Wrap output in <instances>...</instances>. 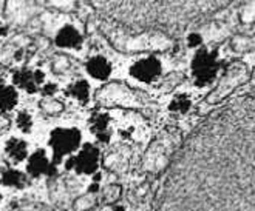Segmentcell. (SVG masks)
Instances as JSON below:
<instances>
[{
  "instance_id": "6da1fadb",
  "label": "cell",
  "mask_w": 255,
  "mask_h": 211,
  "mask_svg": "<svg viewBox=\"0 0 255 211\" xmlns=\"http://www.w3.org/2000/svg\"><path fill=\"white\" fill-rule=\"evenodd\" d=\"M155 211H255V94L212 113L189 136Z\"/></svg>"
},
{
  "instance_id": "7a4b0ae2",
  "label": "cell",
  "mask_w": 255,
  "mask_h": 211,
  "mask_svg": "<svg viewBox=\"0 0 255 211\" xmlns=\"http://www.w3.org/2000/svg\"><path fill=\"white\" fill-rule=\"evenodd\" d=\"M102 20L136 33L197 22L232 0H85Z\"/></svg>"
},
{
  "instance_id": "3957f363",
  "label": "cell",
  "mask_w": 255,
  "mask_h": 211,
  "mask_svg": "<svg viewBox=\"0 0 255 211\" xmlns=\"http://www.w3.org/2000/svg\"><path fill=\"white\" fill-rule=\"evenodd\" d=\"M82 134L78 128H56L50 134V146L53 151V162L59 163L62 159L79 148Z\"/></svg>"
},
{
  "instance_id": "277c9868",
  "label": "cell",
  "mask_w": 255,
  "mask_h": 211,
  "mask_svg": "<svg viewBox=\"0 0 255 211\" xmlns=\"http://www.w3.org/2000/svg\"><path fill=\"white\" fill-rule=\"evenodd\" d=\"M101 153L93 143H85L81 151L67 162V170H74L78 174H95L99 168Z\"/></svg>"
},
{
  "instance_id": "5b68a950",
  "label": "cell",
  "mask_w": 255,
  "mask_h": 211,
  "mask_svg": "<svg viewBox=\"0 0 255 211\" xmlns=\"http://www.w3.org/2000/svg\"><path fill=\"white\" fill-rule=\"evenodd\" d=\"M217 72H218V62L214 54L203 50L195 56L192 62V76L198 85L211 83L217 77Z\"/></svg>"
},
{
  "instance_id": "8992f818",
  "label": "cell",
  "mask_w": 255,
  "mask_h": 211,
  "mask_svg": "<svg viewBox=\"0 0 255 211\" xmlns=\"http://www.w3.org/2000/svg\"><path fill=\"white\" fill-rule=\"evenodd\" d=\"M133 96L128 91V88L119 83H109L104 88H101L96 93V100L98 103L104 105V107H115V105H131L133 103Z\"/></svg>"
},
{
  "instance_id": "52a82bcc",
  "label": "cell",
  "mask_w": 255,
  "mask_h": 211,
  "mask_svg": "<svg viewBox=\"0 0 255 211\" xmlns=\"http://www.w3.org/2000/svg\"><path fill=\"white\" fill-rule=\"evenodd\" d=\"M162 65L156 57H142L130 67V76L144 83H152L159 79Z\"/></svg>"
},
{
  "instance_id": "ba28073f",
  "label": "cell",
  "mask_w": 255,
  "mask_h": 211,
  "mask_svg": "<svg viewBox=\"0 0 255 211\" xmlns=\"http://www.w3.org/2000/svg\"><path fill=\"white\" fill-rule=\"evenodd\" d=\"M43 72L42 71H31V70H26V68H22L19 71L14 72L12 76V80L17 86L23 88L26 93L29 94H34L37 89H39V85L43 83Z\"/></svg>"
},
{
  "instance_id": "9c48e42d",
  "label": "cell",
  "mask_w": 255,
  "mask_h": 211,
  "mask_svg": "<svg viewBox=\"0 0 255 211\" xmlns=\"http://www.w3.org/2000/svg\"><path fill=\"white\" fill-rule=\"evenodd\" d=\"M51 168V162L48 159V154L45 149H37L31 156L28 157L26 171L31 177H39L42 174H48Z\"/></svg>"
},
{
  "instance_id": "30bf717a",
  "label": "cell",
  "mask_w": 255,
  "mask_h": 211,
  "mask_svg": "<svg viewBox=\"0 0 255 211\" xmlns=\"http://www.w3.org/2000/svg\"><path fill=\"white\" fill-rule=\"evenodd\" d=\"M54 43L59 48H81L82 36L74 26L65 25L57 31L54 37Z\"/></svg>"
},
{
  "instance_id": "8fae6325",
  "label": "cell",
  "mask_w": 255,
  "mask_h": 211,
  "mask_svg": "<svg viewBox=\"0 0 255 211\" xmlns=\"http://www.w3.org/2000/svg\"><path fill=\"white\" fill-rule=\"evenodd\" d=\"M87 72L96 80H107L112 74V64L106 57L102 56H95L87 62L85 65Z\"/></svg>"
},
{
  "instance_id": "7c38bea8",
  "label": "cell",
  "mask_w": 255,
  "mask_h": 211,
  "mask_svg": "<svg viewBox=\"0 0 255 211\" xmlns=\"http://www.w3.org/2000/svg\"><path fill=\"white\" fill-rule=\"evenodd\" d=\"M5 154L12 163H20L28 157V145L22 139L12 138L5 145Z\"/></svg>"
},
{
  "instance_id": "4fadbf2b",
  "label": "cell",
  "mask_w": 255,
  "mask_h": 211,
  "mask_svg": "<svg viewBox=\"0 0 255 211\" xmlns=\"http://www.w3.org/2000/svg\"><path fill=\"white\" fill-rule=\"evenodd\" d=\"M109 122H110V117L107 114H102V113L92 116V120H90V128H92V131L102 142H109V138H110Z\"/></svg>"
},
{
  "instance_id": "5bb4252c",
  "label": "cell",
  "mask_w": 255,
  "mask_h": 211,
  "mask_svg": "<svg viewBox=\"0 0 255 211\" xmlns=\"http://www.w3.org/2000/svg\"><path fill=\"white\" fill-rule=\"evenodd\" d=\"M19 102V94L12 86L2 85L0 86V111L8 113L11 111Z\"/></svg>"
},
{
  "instance_id": "9a60e30c",
  "label": "cell",
  "mask_w": 255,
  "mask_h": 211,
  "mask_svg": "<svg viewBox=\"0 0 255 211\" xmlns=\"http://www.w3.org/2000/svg\"><path fill=\"white\" fill-rule=\"evenodd\" d=\"M2 184L5 187H9V188H25L26 187V176L19 171V170H5L3 174H2Z\"/></svg>"
},
{
  "instance_id": "2e32d148",
  "label": "cell",
  "mask_w": 255,
  "mask_h": 211,
  "mask_svg": "<svg viewBox=\"0 0 255 211\" xmlns=\"http://www.w3.org/2000/svg\"><path fill=\"white\" fill-rule=\"evenodd\" d=\"M67 93L68 96L74 97V99H78L81 103H87L88 99H90V85L87 80L84 79H79L76 82H73L68 89H67Z\"/></svg>"
},
{
  "instance_id": "e0dca14e",
  "label": "cell",
  "mask_w": 255,
  "mask_h": 211,
  "mask_svg": "<svg viewBox=\"0 0 255 211\" xmlns=\"http://www.w3.org/2000/svg\"><path fill=\"white\" fill-rule=\"evenodd\" d=\"M39 105H40V110L47 116H59L65 110L64 103L59 102L54 97H43Z\"/></svg>"
},
{
  "instance_id": "ac0fdd59",
  "label": "cell",
  "mask_w": 255,
  "mask_h": 211,
  "mask_svg": "<svg viewBox=\"0 0 255 211\" xmlns=\"http://www.w3.org/2000/svg\"><path fill=\"white\" fill-rule=\"evenodd\" d=\"M70 67H71V60L65 54H56L51 59V71L56 74H62V72L68 71Z\"/></svg>"
},
{
  "instance_id": "d6986e66",
  "label": "cell",
  "mask_w": 255,
  "mask_h": 211,
  "mask_svg": "<svg viewBox=\"0 0 255 211\" xmlns=\"http://www.w3.org/2000/svg\"><path fill=\"white\" fill-rule=\"evenodd\" d=\"M96 204V198H95V193H87L81 198H78L73 204V210L74 211H88L90 208H93Z\"/></svg>"
},
{
  "instance_id": "ffe728a7",
  "label": "cell",
  "mask_w": 255,
  "mask_h": 211,
  "mask_svg": "<svg viewBox=\"0 0 255 211\" xmlns=\"http://www.w3.org/2000/svg\"><path fill=\"white\" fill-rule=\"evenodd\" d=\"M121 191H123V188L119 187V185H116V184H112L107 188H104V191H102V201H104V204L110 205V204L118 202L119 198H121Z\"/></svg>"
},
{
  "instance_id": "44dd1931",
  "label": "cell",
  "mask_w": 255,
  "mask_h": 211,
  "mask_svg": "<svg viewBox=\"0 0 255 211\" xmlns=\"http://www.w3.org/2000/svg\"><path fill=\"white\" fill-rule=\"evenodd\" d=\"M42 3H45L50 8H54L57 11H64V12H70L76 6V0H40Z\"/></svg>"
},
{
  "instance_id": "7402d4cb",
  "label": "cell",
  "mask_w": 255,
  "mask_h": 211,
  "mask_svg": "<svg viewBox=\"0 0 255 211\" xmlns=\"http://www.w3.org/2000/svg\"><path fill=\"white\" fill-rule=\"evenodd\" d=\"M17 127L23 133H29L33 130V117L29 116L26 111H22L17 114Z\"/></svg>"
},
{
  "instance_id": "603a6c76",
  "label": "cell",
  "mask_w": 255,
  "mask_h": 211,
  "mask_svg": "<svg viewBox=\"0 0 255 211\" xmlns=\"http://www.w3.org/2000/svg\"><path fill=\"white\" fill-rule=\"evenodd\" d=\"M189 107H190V100H189V97H186V96H178V97H175L173 102L170 103V110H172V111H178V113H184V111H187Z\"/></svg>"
},
{
  "instance_id": "cb8c5ba5",
  "label": "cell",
  "mask_w": 255,
  "mask_h": 211,
  "mask_svg": "<svg viewBox=\"0 0 255 211\" xmlns=\"http://www.w3.org/2000/svg\"><path fill=\"white\" fill-rule=\"evenodd\" d=\"M11 127V119L6 113H0V134H5Z\"/></svg>"
},
{
  "instance_id": "d4e9b609",
  "label": "cell",
  "mask_w": 255,
  "mask_h": 211,
  "mask_svg": "<svg viewBox=\"0 0 255 211\" xmlns=\"http://www.w3.org/2000/svg\"><path fill=\"white\" fill-rule=\"evenodd\" d=\"M201 42H203V39L197 33H192L187 37V45H189V47H198V45H201Z\"/></svg>"
},
{
  "instance_id": "484cf974",
  "label": "cell",
  "mask_w": 255,
  "mask_h": 211,
  "mask_svg": "<svg viewBox=\"0 0 255 211\" xmlns=\"http://www.w3.org/2000/svg\"><path fill=\"white\" fill-rule=\"evenodd\" d=\"M56 89H57V86L54 83H48L42 88V94H43V97H51Z\"/></svg>"
},
{
  "instance_id": "4316f807",
  "label": "cell",
  "mask_w": 255,
  "mask_h": 211,
  "mask_svg": "<svg viewBox=\"0 0 255 211\" xmlns=\"http://www.w3.org/2000/svg\"><path fill=\"white\" fill-rule=\"evenodd\" d=\"M14 211H42L37 205H23V207H19Z\"/></svg>"
},
{
  "instance_id": "83f0119b",
  "label": "cell",
  "mask_w": 255,
  "mask_h": 211,
  "mask_svg": "<svg viewBox=\"0 0 255 211\" xmlns=\"http://www.w3.org/2000/svg\"><path fill=\"white\" fill-rule=\"evenodd\" d=\"M112 211H126V210H124L123 207H115V208H113Z\"/></svg>"
},
{
  "instance_id": "f1b7e54d",
  "label": "cell",
  "mask_w": 255,
  "mask_h": 211,
  "mask_svg": "<svg viewBox=\"0 0 255 211\" xmlns=\"http://www.w3.org/2000/svg\"><path fill=\"white\" fill-rule=\"evenodd\" d=\"M0 202H2V196H0Z\"/></svg>"
}]
</instances>
